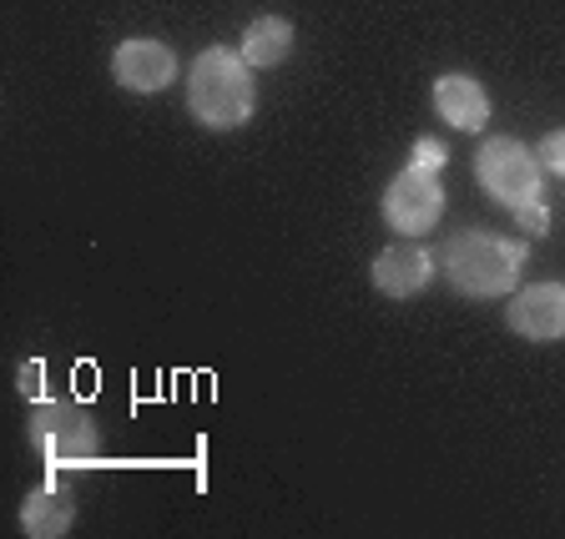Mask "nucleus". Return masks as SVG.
Masks as SVG:
<instances>
[{"instance_id": "1", "label": "nucleus", "mask_w": 565, "mask_h": 539, "mask_svg": "<svg viewBox=\"0 0 565 539\" xmlns=\"http://www.w3.org/2000/svg\"><path fill=\"white\" fill-rule=\"evenodd\" d=\"M253 76H247V61L237 51H207L198 56L192 66V82H188V106L192 117L212 131H227V127H243L253 117Z\"/></svg>"}, {"instance_id": "2", "label": "nucleus", "mask_w": 565, "mask_h": 539, "mask_svg": "<svg viewBox=\"0 0 565 539\" xmlns=\"http://www.w3.org/2000/svg\"><path fill=\"white\" fill-rule=\"evenodd\" d=\"M525 247L490 233H459L449 247V282L465 298H500L515 288Z\"/></svg>"}, {"instance_id": "3", "label": "nucleus", "mask_w": 565, "mask_h": 539, "mask_svg": "<svg viewBox=\"0 0 565 539\" xmlns=\"http://www.w3.org/2000/svg\"><path fill=\"white\" fill-rule=\"evenodd\" d=\"M475 176L490 197H500L505 207H525L541 202V157H530V147H520L515 137H490L475 157Z\"/></svg>"}, {"instance_id": "4", "label": "nucleus", "mask_w": 565, "mask_h": 539, "mask_svg": "<svg viewBox=\"0 0 565 539\" xmlns=\"http://www.w3.org/2000/svg\"><path fill=\"white\" fill-rule=\"evenodd\" d=\"M31 439L46 464H92L96 459V423L76 403L41 399L31 413Z\"/></svg>"}, {"instance_id": "5", "label": "nucleus", "mask_w": 565, "mask_h": 539, "mask_svg": "<svg viewBox=\"0 0 565 539\" xmlns=\"http://www.w3.org/2000/svg\"><path fill=\"white\" fill-rule=\"evenodd\" d=\"M439 207H445V192H439V172L435 166H404L384 192V217L394 233L404 237H424L439 223Z\"/></svg>"}, {"instance_id": "6", "label": "nucleus", "mask_w": 565, "mask_h": 539, "mask_svg": "<svg viewBox=\"0 0 565 539\" xmlns=\"http://www.w3.org/2000/svg\"><path fill=\"white\" fill-rule=\"evenodd\" d=\"M510 328L535 343L565 338V288L561 282H541V288H525V293L510 298Z\"/></svg>"}, {"instance_id": "7", "label": "nucleus", "mask_w": 565, "mask_h": 539, "mask_svg": "<svg viewBox=\"0 0 565 539\" xmlns=\"http://www.w3.org/2000/svg\"><path fill=\"white\" fill-rule=\"evenodd\" d=\"M111 71H117V82L127 86V91H162V86L177 76V56L162 46V41L137 35V41H121L117 46Z\"/></svg>"}, {"instance_id": "8", "label": "nucleus", "mask_w": 565, "mask_h": 539, "mask_svg": "<svg viewBox=\"0 0 565 539\" xmlns=\"http://www.w3.org/2000/svg\"><path fill=\"white\" fill-rule=\"evenodd\" d=\"M429 278H435V262H429V252L419 242H394L374 258V282H379V293H388V298L424 293Z\"/></svg>"}, {"instance_id": "9", "label": "nucleus", "mask_w": 565, "mask_h": 539, "mask_svg": "<svg viewBox=\"0 0 565 539\" xmlns=\"http://www.w3.org/2000/svg\"><path fill=\"white\" fill-rule=\"evenodd\" d=\"M435 106H439V117L455 121L459 131H480L484 121H490V96H484V86L475 82V76H465V71L439 76L435 82Z\"/></svg>"}, {"instance_id": "10", "label": "nucleus", "mask_w": 565, "mask_h": 539, "mask_svg": "<svg viewBox=\"0 0 565 539\" xmlns=\"http://www.w3.org/2000/svg\"><path fill=\"white\" fill-rule=\"evenodd\" d=\"M71 519H76V505H71V494L61 489V484H41V489L21 505V529L25 535H35V539L66 535Z\"/></svg>"}, {"instance_id": "11", "label": "nucleus", "mask_w": 565, "mask_h": 539, "mask_svg": "<svg viewBox=\"0 0 565 539\" xmlns=\"http://www.w3.org/2000/svg\"><path fill=\"white\" fill-rule=\"evenodd\" d=\"M288 51H294V25L282 21V15H258V21L247 25V35H243L247 66H278V61H288Z\"/></svg>"}, {"instance_id": "12", "label": "nucleus", "mask_w": 565, "mask_h": 539, "mask_svg": "<svg viewBox=\"0 0 565 539\" xmlns=\"http://www.w3.org/2000/svg\"><path fill=\"white\" fill-rule=\"evenodd\" d=\"M541 162L565 176V131H551V137L541 141Z\"/></svg>"}, {"instance_id": "13", "label": "nucleus", "mask_w": 565, "mask_h": 539, "mask_svg": "<svg viewBox=\"0 0 565 539\" xmlns=\"http://www.w3.org/2000/svg\"><path fill=\"white\" fill-rule=\"evenodd\" d=\"M520 212V223L530 227V233H545V227H551V212L541 207V202H525V207H515Z\"/></svg>"}, {"instance_id": "14", "label": "nucleus", "mask_w": 565, "mask_h": 539, "mask_svg": "<svg viewBox=\"0 0 565 539\" xmlns=\"http://www.w3.org/2000/svg\"><path fill=\"white\" fill-rule=\"evenodd\" d=\"M419 166H435L439 172V147L435 141H419Z\"/></svg>"}]
</instances>
